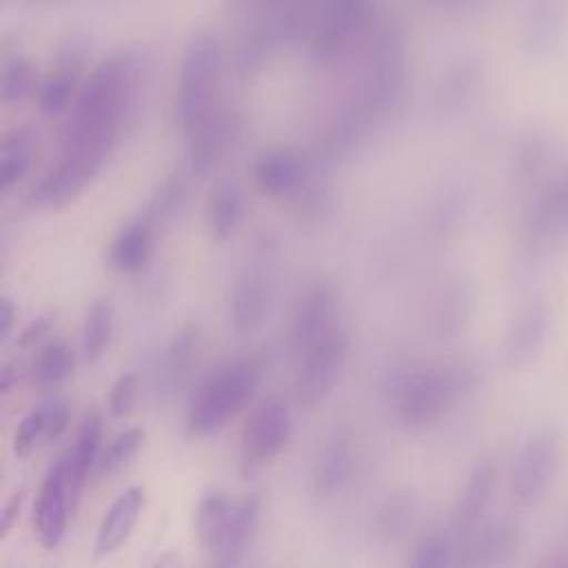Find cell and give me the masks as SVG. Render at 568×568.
Instances as JSON below:
<instances>
[{"label": "cell", "mask_w": 568, "mask_h": 568, "mask_svg": "<svg viewBox=\"0 0 568 568\" xmlns=\"http://www.w3.org/2000/svg\"><path fill=\"white\" fill-rule=\"evenodd\" d=\"M138 397V375L135 373H122L109 393V413L113 417H126L135 404Z\"/></svg>", "instance_id": "cell-37"}, {"label": "cell", "mask_w": 568, "mask_h": 568, "mask_svg": "<svg viewBox=\"0 0 568 568\" xmlns=\"http://www.w3.org/2000/svg\"><path fill=\"white\" fill-rule=\"evenodd\" d=\"M262 368L253 357L233 359L211 373L197 388L186 413V428L195 437H206L224 428L253 397Z\"/></svg>", "instance_id": "cell-2"}, {"label": "cell", "mask_w": 568, "mask_h": 568, "mask_svg": "<svg viewBox=\"0 0 568 568\" xmlns=\"http://www.w3.org/2000/svg\"><path fill=\"white\" fill-rule=\"evenodd\" d=\"M24 499H27V490L24 488H16L11 493V497L7 499L2 513H0V539H4L11 528L16 526L20 513H22V506H24Z\"/></svg>", "instance_id": "cell-40"}, {"label": "cell", "mask_w": 568, "mask_h": 568, "mask_svg": "<svg viewBox=\"0 0 568 568\" xmlns=\"http://www.w3.org/2000/svg\"><path fill=\"white\" fill-rule=\"evenodd\" d=\"M18 379H20V368H18V364L7 362V364L2 366V371H0V395H2V399L18 386Z\"/></svg>", "instance_id": "cell-43"}, {"label": "cell", "mask_w": 568, "mask_h": 568, "mask_svg": "<svg viewBox=\"0 0 568 568\" xmlns=\"http://www.w3.org/2000/svg\"><path fill=\"white\" fill-rule=\"evenodd\" d=\"M153 226L142 217L124 226L111 244V264L120 273H138L149 260Z\"/></svg>", "instance_id": "cell-24"}, {"label": "cell", "mask_w": 568, "mask_h": 568, "mask_svg": "<svg viewBox=\"0 0 568 568\" xmlns=\"http://www.w3.org/2000/svg\"><path fill=\"white\" fill-rule=\"evenodd\" d=\"M353 473V446L346 433H335L322 448L315 470H313V490L317 497L337 495Z\"/></svg>", "instance_id": "cell-19"}, {"label": "cell", "mask_w": 568, "mask_h": 568, "mask_svg": "<svg viewBox=\"0 0 568 568\" xmlns=\"http://www.w3.org/2000/svg\"><path fill=\"white\" fill-rule=\"evenodd\" d=\"M521 546L519 524L510 517H501L484 526L479 532L475 530L464 544L459 561L468 566H506L510 564Z\"/></svg>", "instance_id": "cell-11"}, {"label": "cell", "mask_w": 568, "mask_h": 568, "mask_svg": "<svg viewBox=\"0 0 568 568\" xmlns=\"http://www.w3.org/2000/svg\"><path fill=\"white\" fill-rule=\"evenodd\" d=\"M552 331V308L546 302L526 304L504 333L499 357L508 368L528 366L544 351Z\"/></svg>", "instance_id": "cell-8"}, {"label": "cell", "mask_w": 568, "mask_h": 568, "mask_svg": "<svg viewBox=\"0 0 568 568\" xmlns=\"http://www.w3.org/2000/svg\"><path fill=\"white\" fill-rule=\"evenodd\" d=\"M31 87V75L24 64L9 67L2 78V95L7 102H20Z\"/></svg>", "instance_id": "cell-39"}, {"label": "cell", "mask_w": 568, "mask_h": 568, "mask_svg": "<svg viewBox=\"0 0 568 568\" xmlns=\"http://www.w3.org/2000/svg\"><path fill=\"white\" fill-rule=\"evenodd\" d=\"M475 386L477 371L464 362L426 368L402 366L386 375L388 404L406 430H424L437 424Z\"/></svg>", "instance_id": "cell-1"}, {"label": "cell", "mask_w": 568, "mask_h": 568, "mask_svg": "<svg viewBox=\"0 0 568 568\" xmlns=\"http://www.w3.org/2000/svg\"><path fill=\"white\" fill-rule=\"evenodd\" d=\"M73 495H71V484H69V466H67V455L58 457L51 468L47 470L36 510H33V528L38 532L40 544L47 550H53L60 546L64 532H67V521H69V506H73Z\"/></svg>", "instance_id": "cell-7"}, {"label": "cell", "mask_w": 568, "mask_h": 568, "mask_svg": "<svg viewBox=\"0 0 568 568\" xmlns=\"http://www.w3.org/2000/svg\"><path fill=\"white\" fill-rule=\"evenodd\" d=\"M499 481V466L495 459H481L468 473L450 510V530L464 544L479 526Z\"/></svg>", "instance_id": "cell-9"}, {"label": "cell", "mask_w": 568, "mask_h": 568, "mask_svg": "<svg viewBox=\"0 0 568 568\" xmlns=\"http://www.w3.org/2000/svg\"><path fill=\"white\" fill-rule=\"evenodd\" d=\"M244 217V193L235 180L215 184L206 200V224L215 240H229Z\"/></svg>", "instance_id": "cell-22"}, {"label": "cell", "mask_w": 568, "mask_h": 568, "mask_svg": "<svg viewBox=\"0 0 568 568\" xmlns=\"http://www.w3.org/2000/svg\"><path fill=\"white\" fill-rule=\"evenodd\" d=\"M144 430L133 426V428H126L122 430L111 444L109 448L100 455V462L95 466V475L104 477V475H113L118 473L122 466H126L138 453L140 448L144 446Z\"/></svg>", "instance_id": "cell-33"}, {"label": "cell", "mask_w": 568, "mask_h": 568, "mask_svg": "<svg viewBox=\"0 0 568 568\" xmlns=\"http://www.w3.org/2000/svg\"><path fill=\"white\" fill-rule=\"evenodd\" d=\"M202 353V333L197 324L182 326L164 346L158 359L155 384L164 395L178 393L191 377Z\"/></svg>", "instance_id": "cell-13"}, {"label": "cell", "mask_w": 568, "mask_h": 568, "mask_svg": "<svg viewBox=\"0 0 568 568\" xmlns=\"http://www.w3.org/2000/svg\"><path fill=\"white\" fill-rule=\"evenodd\" d=\"M561 11L557 9V2H541L535 11V18H530L526 29V49L532 53H544L555 47V42L561 36Z\"/></svg>", "instance_id": "cell-31"}, {"label": "cell", "mask_w": 568, "mask_h": 568, "mask_svg": "<svg viewBox=\"0 0 568 568\" xmlns=\"http://www.w3.org/2000/svg\"><path fill=\"white\" fill-rule=\"evenodd\" d=\"M561 433L541 426L519 446L510 468V497L519 506H535L550 488L561 462Z\"/></svg>", "instance_id": "cell-3"}, {"label": "cell", "mask_w": 568, "mask_h": 568, "mask_svg": "<svg viewBox=\"0 0 568 568\" xmlns=\"http://www.w3.org/2000/svg\"><path fill=\"white\" fill-rule=\"evenodd\" d=\"M42 408H44V439L55 442L64 435L69 426V417H71L69 404L64 399H53Z\"/></svg>", "instance_id": "cell-38"}, {"label": "cell", "mask_w": 568, "mask_h": 568, "mask_svg": "<svg viewBox=\"0 0 568 568\" xmlns=\"http://www.w3.org/2000/svg\"><path fill=\"white\" fill-rule=\"evenodd\" d=\"M262 513V499L257 493H246L235 499L226 530L211 552V561L217 566H233L242 559L246 546L251 544Z\"/></svg>", "instance_id": "cell-16"}, {"label": "cell", "mask_w": 568, "mask_h": 568, "mask_svg": "<svg viewBox=\"0 0 568 568\" xmlns=\"http://www.w3.org/2000/svg\"><path fill=\"white\" fill-rule=\"evenodd\" d=\"M475 311V288L466 280L448 282L433 306V331L439 339L459 337Z\"/></svg>", "instance_id": "cell-18"}, {"label": "cell", "mask_w": 568, "mask_h": 568, "mask_svg": "<svg viewBox=\"0 0 568 568\" xmlns=\"http://www.w3.org/2000/svg\"><path fill=\"white\" fill-rule=\"evenodd\" d=\"M417 499L408 490H390L373 510V530L382 539H397L413 528Z\"/></svg>", "instance_id": "cell-23"}, {"label": "cell", "mask_w": 568, "mask_h": 568, "mask_svg": "<svg viewBox=\"0 0 568 568\" xmlns=\"http://www.w3.org/2000/svg\"><path fill=\"white\" fill-rule=\"evenodd\" d=\"M100 444H102V419L91 413L82 419L73 448L67 455V466H69V484H71V495L78 499L87 477L95 470L100 462Z\"/></svg>", "instance_id": "cell-21"}, {"label": "cell", "mask_w": 568, "mask_h": 568, "mask_svg": "<svg viewBox=\"0 0 568 568\" xmlns=\"http://www.w3.org/2000/svg\"><path fill=\"white\" fill-rule=\"evenodd\" d=\"M466 211H468V193L464 189L448 191L435 211L437 233H442V235L455 233L462 226Z\"/></svg>", "instance_id": "cell-34"}, {"label": "cell", "mask_w": 568, "mask_h": 568, "mask_svg": "<svg viewBox=\"0 0 568 568\" xmlns=\"http://www.w3.org/2000/svg\"><path fill=\"white\" fill-rule=\"evenodd\" d=\"M462 541L453 535V530H433L424 535L413 548L410 566L415 568H437L459 561Z\"/></svg>", "instance_id": "cell-30"}, {"label": "cell", "mask_w": 568, "mask_h": 568, "mask_svg": "<svg viewBox=\"0 0 568 568\" xmlns=\"http://www.w3.org/2000/svg\"><path fill=\"white\" fill-rule=\"evenodd\" d=\"M40 439H44V408H36L20 419L13 433V455L20 459L31 455Z\"/></svg>", "instance_id": "cell-35"}, {"label": "cell", "mask_w": 568, "mask_h": 568, "mask_svg": "<svg viewBox=\"0 0 568 568\" xmlns=\"http://www.w3.org/2000/svg\"><path fill=\"white\" fill-rule=\"evenodd\" d=\"M73 93V78L67 75V73H60L55 78H51L42 93H40V111L49 118L58 115L67 104H69V98Z\"/></svg>", "instance_id": "cell-36"}, {"label": "cell", "mask_w": 568, "mask_h": 568, "mask_svg": "<svg viewBox=\"0 0 568 568\" xmlns=\"http://www.w3.org/2000/svg\"><path fill=\"white\" fill-rule=\"evenodd\" d=\"M550 564H552V566H566V568H568V532H566L561 546L555 550V557L550 559Z\"/></svg>", "instance_id": "cell-44"}, {"label": "cell", "mask_w": 568, "mask_h": 568, "mask_svg": "<svg viewBox=\"0 0 568 568\" xmlns=\"http://www.w3.org/2000/svg\"><path fill=\"white\" fill-rule=\"evenodd\" d=\"M191 175L193 171L189 169H175L173 173L166 175V180L158 186L153 197L146 204L144 220L155 226V224H166L173 220L189 202L191 193Z\"/></svg>", "instance_id": "cell-26"}, {"label": "cell", "mask_w": 568, "mask_h": 568, "mask_svg": "<svg viewBox=\"0 0 568 568\" xmlns=\"http://www.w3.org/2000/svg\"><path fill=\"white\" fill-rule=\"evenodd\" d=\"M271 302V284L262 271H246L233 286L229 315L237 333L246 335L262 326Z\"/></svg>", "instance_id": "cell-17"}, {"label": "cell", "mask_w": 568, "mask_h": 568, "mask_svg": "<svg viewBox=\"0 0 568 568\" xmlns=\"http://www.w3.org/2000/svg\"><path fill=\"white\" fill-rule=\"evenodd\" d=\"M291 410L282 399L273 397L262 402L246 422L240 437L242 475H253L271 459H275L291 439Z\"/></svg>", "instance_id": "cell-4"}, {"label": "cell", "mask_w": 568, "mask_h": 568, "mask_svg": "<svg viewBox=\"0 0 568 568\" xmlns=\"http://www.w3.org/2000/svg\"><path fill=\"white\" fill-rule=\"evenodd\" d=\"M144 499H146V493L142 486H129L122 495H118V499L109 506V510L104 513L98 526L95 541H93L95 559L109 557L129 539V535L133 532L142 515Z\"/></svg>", "instance_id": "cell-14"}, {"label": "cell", "mask_w": 568, "mask_h": 568, "mask_svg": "<svg viewBox=\"0 0 568 568\" xmlns=\"http://www.w3.org/2000/svg\"><path fill=\"white\" fill-rule=\"evenodd\" d=\"M348 348V335L335 324L302 355V366L295 386L300 404L317 406L333 393L344 368Z\"/></svg>", "instance_id": "cell-5"}, {"label": "cell", "mask_w": 568, "mask_h": 568, "mask_svg": "<svg viewBox=\"0 0 568 568\" xmlns=\"http://www.w3.org/2000/svg\"><path fill=\"white\" fill-rule=\"evenodd\" d=\"M13 324H16V306H13L11 297L2 295V300H0V339L2 342L9 339Z\"/></svg>", "instance_id": "cell-42"}, {"label": "cell", "mask_w": 568, "mask_h": 568, "mask_svg": "<svg viewBox=\"0 0 568 568\" xmlns=\"http://www.w3.org/2000/svg\"><path fill=\"white\" fill-rule=\"evenodd\" d=\"M333 306L335 297L326 284H313L302 293L288 322V344L295 355H304L324 333L335 326L331 322Z\"/></svg>", "instance_id": "cell-10"}, {"label": "cell", "mask_w": 568, "mask_h": 568, "mask_svg": "<svg viewBox=\"0 0 568 568\" xmlns=\"http://www.w3.org/2000/svg\"><path fill=\"white\" fill-rule=\"evenodd\" d=\"M111 335H113V304L111 300L100 297L89 306L84 315V324L80 333L82 359L89 364L98 362L106 353L111 344Z\"/></svg>", "instance_id": "cell-28"}, {"label": "cell", "mask_w": 568, "mask_h": 568, "mask_svg": "<svg viewBox=\"0 0 568 568\" xmlns=\"http://www.w3.org/2000/svg\"><path fill=\"white\" fill-rule=\"evenodd\" d=\"M36 151V135L31 129H13L0 144V184L2 191L16 186L29 171Z\"/></svg>", "instance_id": "cell-27"}, {"label": "cell", "mask_w": 568, "mask_h": 568, "mask_svg": "<svg viewBox=\"0 0 568 568\" xmlns=\"http://www.w3.org/2000/svg\"><path fill=\"white\" fill-rule=\"evenodd\" d=\"M53 326V313H42L38 317H33L18 335V344L20 346H31L36 342H40Z\"/></svg>", "instance_id": "cell-41"}, {"label": "cell", "mask_w": 568, "mask_h": 568, "mask_svg": "<svg viewBox=\"0 0 568 568\" xmlns=\"http://www.w3.org/2000/svg\"><path fill=\"white\" fill-rule=\"evenodd\" d=\"M240 135V120L233 111L217 109L211 120L186 135L189 166L193 175H209Z\"/></svg>", "instance_id": "cell-12"}, {"label": "cell", "mask_w": 568, "mask_h": 568, "mask_svg": "<svg viewBox=\"0 0 568 568\" xmlns=\"http://www.w3.org/2000/svg\"><path fill=\"white\" fill-rule=\"evenodd\" d=\"M106 164L93 153H60L58 164L33 186L31 204L38 209H58L71 202Z\"/></svg>", "instance_id": "cell-6"}, {"label": "cell", "mask_w": 568, "mask_h": 568, "mask_svg": "<svg viewBox=\"0 0 568 568\" xmlns=\"http://www.w3.org/2000/svg\"><path fill=\"white\" fill-rule=\"evenodd\" d=\"M75 366V355L64 342H51L47 344L31 364V377L38 386L51 388L60 382H64Z\"/></svg>", "instance_id": "cell-29"}, {"label": "cell", "mask_w": 568, "mask_h": 568, "mask_svg": "<svg viewBox=\"0 0 568 568\" xmlns=\"http://www.w3.org/2000/svg\"><path fill=\"white\" fill-rule=\"evenodd\" d=\"M235 499L229 497L224 490H209L200 497L195 508V532L202 548L211 555L220 544Z\"/></svg>", "instance_id": "cell-25"}, {"label": "cell", "mask_w": 568, "mask_h": 568, "mask_svg": "<svg viewBox=\"0 0 568 568\" xmlns=\"http://www.w3.org/2000/svg\"><path fill=\"white\" fill-rule=\"evenodd\" d=\"M568 229V178L548 186L530 209L528 240L544 244Z\"/></svg>", "instance_id": "cell-20"}, {"label": "cell", "mask_w": 568, "mask_h": 568, "mask_svg": "<svg viewBox=\"0 0 568 568\" xmlns=\"http://www.w3.org/2000/svg\"><path fill=\"white\" fill-rule=\"evenodd\" d=\"M550 158V142L541 133L526 135L513 153V178L517 182L535 180Z\"/></svg>", "instance_id": "cell-32"}, {"label": "cell", "mask_w": 568, "mask_h": 568, "mask_svg": "<svg viewBox=\"0 0 568 568\" xmlns=\"http://www.w3.org/2000/svg\"><path fill=\"white\" fill-rule=\"evenodd\" d=\"M253 175L264 193L284 197L297 193L304 186L308 166L306 160L293 149H271L257 158Z\"/></svg>", "instance_id": "cell-15"}]
</instances>
